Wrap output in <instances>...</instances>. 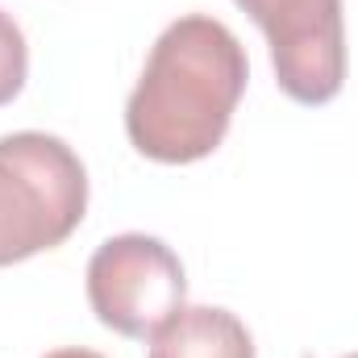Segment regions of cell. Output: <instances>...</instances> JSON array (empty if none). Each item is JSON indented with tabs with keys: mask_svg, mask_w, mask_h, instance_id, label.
<instances>
[{
	"mask_svg": "<svg viewBox=\"0 0 358 358\" xmlns=\"http://www.w3.org/2000/svg\"><path fill=\"white\" fill-rule=\"evenodd\" d=\"M250 63L229 25L204 13L171 21L125 104V134L155 163L208 159L246 92Z\"/></svg>",
	"mask_w": 358,
	"mask_h": 358,
	"instance_id": "6da1fadb",
	"label": "cell"
},
{
	"mask_svg": "<svg viewBox=\"0 0 358 358\" xmlns=\"http://www.w3.org/2000/svg\"><path fill=\"white\" fill-rule=\"evenodd\" d=\"M88 213L80 155L42 129L0 138V267L63 246Z\"/></svg>",
	"mask_w": 358,
	"mask_h": 358,
	"instance_id": "7a4b0ae2",
	"label": "cell"
},
{
	"mask_svg": "<svg viewBox=\"0 0 358 358\" xmlns=\"http://www.w3.org/2000/svg\"><path fill=\"white\" fill-rule=\"evenodd\" d=\"M187 279L179 255L150 234L108 238L88 263V304L121 338H150L183 308Z\"/></svg>",
	"mask_w": 358,
	"mask_h": 358,
	"instance_id": "3957f363",
	"label": "cell"
},
{
	"mask_svg": "<svg viewBox=\"0 0 358 358\" xmlns=\"http://www.w3.org/2000/svg\"><path fill=\"white\" fill-rule=\"evenodd\" d=\"M271 42L279 88L296 104H325L346 80L342 0H238Z\"/></svg>",
	"mask_w": 358,
	"mask_h": 358,
	"instance_id": "277c9868",
	"label": "cell"
},
{
	"mask_svg": "<svg viewBox=\"0 0 358 358\" xmlns=\"http://www.w3.org/2000/svg\"><path fill=\"white\" fill-rule=\"evenodd\" d=\"M146 358H255V338L229 308L183 304L150 334Z\"/></svg>",
	"mask_w": 358,
	"mask_h": 358,
	"instance_id": "5b68a950",
	"label": "cell"
},
{
	"mask_svg": "<svg viewBox=\"0 0 358 358\" xmlns=\"http://www.w3.org/2000/svg\"><path fill=\"white\" fill-rule=\"evenodd\" d=\"M25 71H29L25 34H21V25L0 8V104H8L17 92L25 88Z\"/></svg>",
	"mask_w": 358,
	"mask_h": 358,
	"instance_id": "8992f818",
	"label": "cell"
},
{
	"mask_svg": "<svg viewBox=\"0 0 358 358\" xmlns=\"http://www.w3.org/2000/svg\"><path fill=\"white\" fill-rule=\"evenodd\" d=\"M46 358H104V355H96V350H84V346H63V350H50Z\"/></svg>",
	"mask_w": 358,
	"mask_h": 358,
	"instance_id": "52a82bcc",
	"label": "cell"
},
{
	"mask_svg": "<svg viewBox=\"0 0 358 358\" xmlns=\"http://www.w3.org/2000/svg\"><path fill=\"white\" fill-rule=\"evenodd\" d=\"M346 358H358V355H346Z\"/></svg>",
	"mask_w": 358,
	"mask_h": 358,
	"instance_id": "ba28073f",
	"label": "cell"
}]
</instances>
